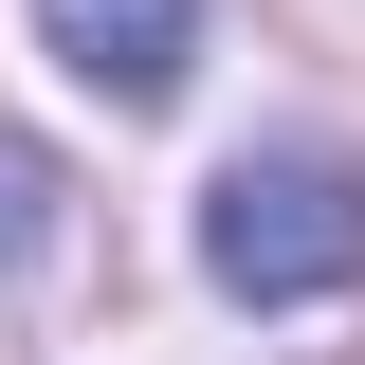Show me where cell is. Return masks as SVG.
Segmentation results:
<instances>
[{
	"mask_svg": "<svg viewBox=\"0 0 365 365\" xmlns=\"http://www.w3.org/2000/svg\"><path fill=\"white\" fill-rule=\"evenodd\" d=\"M37 256H55V165L0 128V274H37Z\"/></svg>",
	"mask_w": 365,
	"mask_h": 365,
	"instance_id": "3",
	"label": "cell"
},
{
	"mask_svg": "<svg viewBox=\"0 0 365 365\" xmlns=\"http://www.w3.org/2000/svg\"><path fill=\"white\" fill-rule=\"evenodd\" d=\"M37 55L73 91H110V110H165L201 73V0H37Z\"/></svg>",
	"mask_w": 365,
	"mask_h": 365,
	"instance_id": "2",
	"label": "cell"
},
{
	"mask_svg": "<svg viewBox=\"0 0 365 365\" xmlns=\"http://www.w3.org/2000/svg\"><path fill=\"white\" fill-rule=\"evenodd\" d=\"M201 274H220L237 311H311L365 274V165L347 146H237L201 182Z\"/></svg>",
	"mask_w": 365,
	"mask_h": 365,
	"instance_id": "1",
	"label": "cell"
}]
</instances>
